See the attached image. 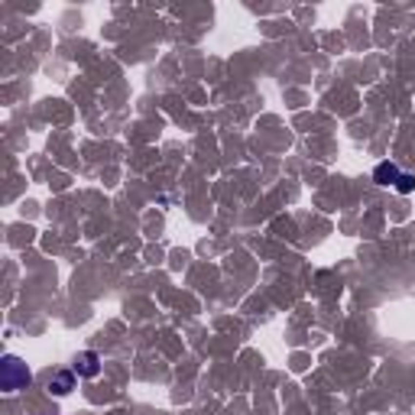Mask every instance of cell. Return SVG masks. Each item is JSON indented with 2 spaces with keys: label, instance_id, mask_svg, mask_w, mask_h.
Wrapping results in <instances>:
<instances>
[{
  "label": "cell",
  "instance_id": "1",
  "mask_svg": "<svg viewBox=\"0 0 415 415\" xmlns=\"http://www.w3.org/2000/svg\"><path fill=\"white\" fill-rule=\"evenodd\" d=\"M7 370H10V376H7V386H10V389H17V383H29V373L20 370V360H13V357H10V360H7Z\"/></svg>",
  "mask_w": 415,
  "mask_h": 415
},
{
  "label": "cell",
  "instance_id": "2",
  "mask_svg": "<svg viewBox=\"0 0 415 415\" xmlns=\"http://www.w3.org/2000/svg\"><path fill=\"white\" fill-rule=\"evenodd\" d=\"M82 373H88V376L98 373V357H94V353H84L82 357Z\"/></svg>",
  "mask_w": 415,
  "mask_h": 415
}]
</instances>
